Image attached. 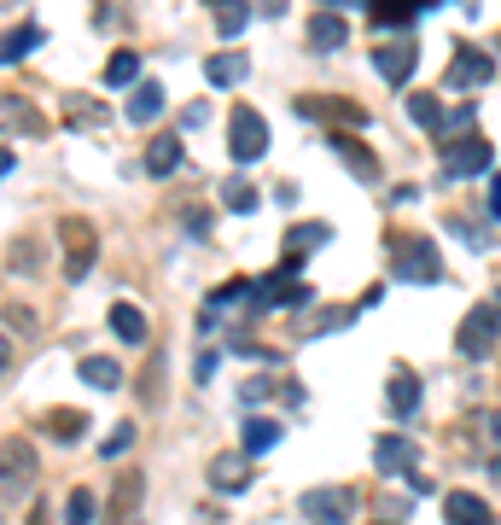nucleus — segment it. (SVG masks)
<instances>
[{
	"mask_svg": "<svg viewBox=\"0 0 501 525\" xmlns=\"http://www.w3.org/2000/svg\"><path fill=\"white\" fill-rule=\"evenodd\" d=\"M420 18V6H373V24L379 30H402V24H414Z\"/></svg>",
	"mask_w": 501,
	"mask_h": 525,
	"instance_id": "33",
	"label": "nucleus"
},
{
	"mask_svg": "<svg viewBox=\"0 0 501 525\" xmlns=\"http://www.w3.org/2000/svg\"><path fill=\"white\" fill-rule=\"evenodd\" d=\"M443 520L449 525H490V508H484V496H472V490H449V496H443Z\"/></svg>",
	"mask_w": 501,
	"mask_h": 525,
	"instance_id": "14",
	"label": "nucleus"
},
{
	"mask_svg": "<svg viewBox=\"0 0 501 525\" xmlns=\"http://www.w3.org/2000/svg\"><path fill=\"white\" fill-rule=\"evenodd\" d=\"M30 47H41V24H24V30L0 35V65H12V59H24Z\"/></svg>",
	"mask_w": 501,
	"mask_h": 525,
	"instance_id": "24",
	"label": "nucleus"
},
{
	"mask_svg": "<svg viewBox=\"0 0 501 525\" xmlns=\"http://www.w3.org/2000/svg\"><path fill=\"white\" fill-rule=\"evenodd\" d=\"M129 444H134V426H117V432L100 444V455L105 461H117V455H129Z\"/></svg>",
	"mask_w": 501,
	"mask_h": 525,
	"instance_id": "35",
	"label": "nucleus"
},
{
	"mask_svg": "<svg viewBox=\"0 0 501 525\" xmlns=\"http://www.w3.org/2000/svg\"><path fill=\"white\" fill-rule=\"evenodd\" d=\"M292 111H298V117H344V123H356V129L368 123L362 105H338V100H327V94H303V100H292Z\"/></svg>",
	"mask_w": 501,
	"mask_h": 525,
	"instance_id": "15",
	"label": "nucleus"
},
{
	"mask_svg": "<svg viewBox=\"0 0 501 525\" xmlns=\"http://www.w3.org/2000/svg\"><path fill=\"white\" fill-rule=\"evenodd\" d=\"M414 65H420V53H414V41H385V47H379V53H373V70H379V76H385V82H408V76H414Z\"/></svg>",
	"mask_w": 501,
	"mask_h": 525,
	"instance_id": "8",
	"label": "nucleus"
},
{
	"mask_svg": "<svg viewBox=\"0 0 501 525\" xmlns=\"http://www.w3.org/2000/svg\"><path fill=\"white\" fill-rule=\"evenodd\" d=\"M164 105H169L164 82H140V88L129 94V123H152V117H164Z\"/></svg>",
	"mask_w": 501,
	"mask_h": 525,
	"instance_id": "17",
	"label": "nucleus"
},
{
	"mask_svg": "<svg viewBox=\"0 0 501 525\" xmlns=\"http://www.w3.org/2000/svg\"><path fill=\"white\" fill-rule=\"evenodd\" d=\"M496 315H501V298H496Z\"/></svg>",
	"mask_w": 501,
	"mask_h": 525,
	"instance_id": "45",
	"label": "nucleus"
},
{
	"mask_svg": "<svg viewBox=\"0 0 501 525\" xmlns=\"http://www.w3.org/2000/svg\"><path fill=\"white\" fill-rule=\"evenodd\" d=\"M140 76V53H111L105 59V88H129Z\"/></svg>",
	"mask_w": 501,
	"mask_h": 525,
	"instance_id": "27",
	"label": "nucleus"
},
{
	"mask_svg": "<svg viewBox=\"0 0 501 525\" xmlns=\"http://www.w3.org/2000/svg\"><path fill=\"white\" fill-rule=\"evenodd\" d=\"M228 152H234V164H257L268 152V123L263 111H251V105H234V117H228Z\"/></svg>",
	"mask_w": 501,
	"mask_h": 525,
	"instance_id": "3",
	"label": "nucleus"
},
{
	"mask_svg": "<svg viewBox=\"0 0 501 525\" xmlns=\"http://www.w3.org/2000/svg\"><path fill=\"white\" fill-rule=\"evenodd\" d=\"M146 170L152 175H175L181 170V135H158L146 146Z\"/></svg>",
	"mask_w": 501,
	"mask_h": 525,
	"instance_id": "22",
	"label": "nucleus"
},
{
	"mask_svg": "<svg viewBox=\"0 0 501 525\" xmlns=\"http://www.w3.org/2000/svg\"><path fill=\"white\" fill-rule=\"evenodd\" d=\"M344 41H350L344 12H333V6H327V12H315V18H309V47H315V53H338Z\"/></svg>",
	"mask_w": 501,
	"mask_h": 525,
	"instance_id": "11",
	"label": "nucleus"
},
{
	"mask_svg": "<svg viewBox=\"0 0 501 525\" xmlns=\"http://www.w3.org/2000/svg\"><path fill=\"white\" fill-rule=\"evenodd\" d=\"M12 164H18V152H12V146H0V175L12 170Z\"/></svg>",
	"mask_w": 501,
	"mask_h": 525,
	"instance_id": "43",
	"label": "nucleus"
},
{
	"mask_svg": "<svg viewBox=\"0 0 501 525\" xmlns=\"http://www.w3.org/2000/svg\"><path fill=\"white\" fill-rule=\"evenodd\" d=\"M251 76V53H216V59H204V82L210 88H234Z\"/></svg>",
	"mask_w": 501,
	"mask_h": 525,
	"instance_id": "13",
	"label": "nucleus"
},
{
	"mask_svg": "<svg viewBox=\"0 0 501 525\" xmlns=\"http://www.w3.org/2000/svg\"><path fill=\"white\" fill-rule=\"evenodd\" d=\"M24 525H53V508H47V502H35V508H30V520H24Z\"/></svg>",
	"mask_w": 501,
	"mask_h": 525,
	"instance_id": "41",
	"label": "nucleus"
},
{
	"mask_svg": "<svg viewBox=\"0 0 501 525\" xmlns=\"http://www.w3.org/2000/svg\"><path fill=\"white\" fill-rule=\"evenodd\" d=\"M187 228H193V234H210V210H187Z\"/></svg>",
	"mask_w": 501,
	"mask_h": 525,
	"instance_id": "40",
	"label": "nucleus"
},
{
	"mask_svg": "<svg viewBox=\"0 0 501 525\" xmlns=\"http://www.w3.org/2000/svg\"><path fill=\"white\" fill-rule=\"evenodd\" d=\"M373 461H379V473H408L420 455H414L408 438H379V444H373Z\"/></svg>",
	"mask_w": 501,
	"mask_h": 525,
	"instance_id": "21",
	"label": "nucleus"
},
{
	"mask_svg": "<svg viewBox=\"0 0 501 525\" xmlns=\"http://www.w3.org/2000/svg\"><path fill=\"white\" fill-rule=\"evenodd\" d=\"M193 374H199V380H210V374H216V350H199V362H193Z\"/></svg>",
	"mask_w": 501,
	"mask_h": 525,
	"instance_id": "39",
	"label": "nucleus"
},
{
	"mask_svg": "<svg viewBox=\"0 0 501 525\" xmlns=\"http://www.w3.org/2000/svg\"><path fill=\"white\" fill-rule=\"evenodd\" d=\"M0 479H6V485H30L35 479V444L0 438Z\"/></svg>",
	"mask_w": 501,
	"mask_h": 525,
	"instance_id": "9",
	"label": "nucleus"
},
{
	"mask_svg": "<svg viewBox=\"0 0 501 525\" xmlns=\"http://www.w3.org/2000/svg\"><path fill=\"white\" fill-rule=\"evenodd\" d=\"M0 129H35V111L18 94H0Z\"/></svg>",
	"mask_w": 501,
	"mask_h": 525,
	"instance_id": "30",
	"label": "nucleus"
},
{
	"mask_svg": "<svg viewBox=\"0 0 501 525\" xmlns=\"http://www.w3.org/2000/svg\"><path fill=\"white\" fill-rule=\"evenodd\" d=\"M298 514L309 525H344L356 514V490L350 485H321V490H303L298 496Z\"/></svg>",
	"mask_w": 501,
	"mask_h": 525,
	"instance_id": "2",
	"label": "nucleus"
},
{
	"mask_svg": "<svg viewBox=\"0 0 501 525\" xmlns=\"http://www.w3.org/2000/svg\"><path fill=\"white\" fill-rule=\"evenodd\" d=\"M327 146H333L338 158L350 164V175H356V181H379V158H373V152H368V146H362L356 135H333Z\"/></svg>",
	"mask_w": 501,
	"mask_h": 525,
	"instance_id": "12",
	"label": "nucleus"
},
{
	"mask_svg": "<svg viewBox=\"0 0 501 525\" xmlns=\"http://www.w3.org/2000/svg\"><path fill=\"white\" fill-rule=\"evenodd\" d=\"M94 514H100L94 490H70V502H65V525H94Z\"/></svg>",
	"mask_w": 501,
	"mask_h": 525,
	"instance_id": "31",
	"label": "nucleus"
},
{
	"mask_svg": "<svg viewBox=\"0 0 501 525\" xmlns=\"http://www.w3.org/2000/svg\"><path fill=\"white\" fill-rule=\"evenodd\" d=\"M496 339H501V315H496V304H478V310H467V321H461V356H490L496 350Z\"/></svg>",
	"mask_w": 501,
	"mask_h": 525,
	"instance_id": "6",
	"label": "nucleus"
},
{
	"mask_svg": "<svg viewBox=\"0 0 501 525\" xmlns=\"http://www.w3.org/2000/svg\"><path fill=\"white\" fill-rule=\"evenodd\" d=\"M478 444H484V455H490V467L501 473V409H484V420H478Z\"/></svg>",
	"mask_w": 501,
	"mask_h": 525,
	"instance_id": "26",
	"label": "nucleus"
},
{
	"mask_svg": "<svg viewBox=\"0 0 501 525\" xmlns=\"http://www.w3.org/2000/svg\"><path fill=\"white\" fill-rule=\"evenodd\" d=\"M385 251H391V275H397L402 286H437V280H443V257H437L432 240H420V234H391Z\"/></svg>",
	"mask_w": 501,
	"mask_h": 525,
	"instance_id": "1",
	"label": "nucleus"
},
{
	"mask_svg": "<svg viewBox=\"0 0 501 525\" xmlns=\"http://www.w3.org/2000/svg\"><path fill=\"white\" fill-rule=\"evenodd\" d=\"M59 245H65V280H82L88 269H94V251H100V240H94V222H88V216H65Z\"/></svg>",
	"mask_w": 501,
	"mask_h": 525,
	"instance_id": "4",
	"label": "nucleus"
},
{
	"mask_svg": "<svg viewBox=\"0 0 501 525\" xmlns=\"http://www.w3.org/2000/svg\"><path fill=\"white\" fill-rule=\"evenodd\" d=\"M408 117H414L420 129H432L437 135V123H443V100H437V94H408Z\"/></svg>",
	"mask_w": 501,
	"mask_h": 525,
	"instance_id": "28",
	"label": "nucleus"
},
{
	"mask_svg": "<svg viewBox=\"0 0 501 525\" xmlns=\"http://www.w3.org/2000/svg\"><path fill=\"white\" fill-rule=\"evenodd\" d=\"M490 164H496V146L484 135H467V140H449V146H443V175H449V181L484 175Z\"/></svg>",
	"mask_w": 501,
	"mask_h": 525,
	"instance_id": "5",
	"label": "nucleus"
},
{
	"mask_svg": "<svg viewBox=\"0 0 501 525\" xmlns=\"http://www.w3.org/2000/svg\"><path fill=\"white\" fill-rule=\"evenodd\" d=\"M111 333L123 345H146V315L134 310V304H111Z\"/></svg>",
	"mask_w": 501,
	"mask_h": 525,
	"instance_id": "23",
	"label": "nucleus"
},
{
	"mask_svg": "<svg viewBox=\"0 0 501 525\" xmlns=\"http://www.w3.org/2000/svg\"><path fill=\"white\" fill-rule=\"evenodd\" d=\"M140 496H146V479H140V473H117V490H111V525L134 520Z\"/></svg>",
	"mask_w": 501,
	"mask_h": 525,
	"instance_id": "16",
	"label": "nucleus"
},
{
	"mask_svg": "<svg viewBox=\"0 0 501 525\" xmlns=\"http://www.w3.org/2000/svg\"><path fill=\"white\" fill-rule=\"evenodd\" d=\"M385 403H391V415H414V409H420V380H414V374H408V368H397V374H391V385H385Z\"/></svg>",
	"mask_w": 501,
	"mask_h": 525,
	"instance_id": "18",
	"label": "nucleus"
},
{
	"mask_svg": "<svg viewBox=\"0 0 501 525\" xmlns=\"http://www.w3.org/2000/svg\"><path fill=\"white\" fill-rule=\"evenodd\" d=\"M467 129H472V105H455V111H443L437 140H443V135H461V140H467Z\"/></svg>",
	"mask_w": 501,
	"mask_h": 525,
	"instance_id": "34",
	"label": "nucleus"
},
{
	"mask_svg": "<svg viewBox=\"0 0 501 525\" xmlns=\"http://www.w3.org/2000/svg\"><path fill=\"white\" fill-rule=\"evenodd\" d=\"M158 380H164V356H152V362H146V385H140V397H146V403H158Z\"/></svg>",
	"mask_w": 501,
	"mask_h": 525,
	"instance_id": "36",
	"label": "nucleus"
},
{
	"mask_svg": "<svg viewBox=\"0 0 501 525\" xmlns=\"http://www.w3.org/2000/svg\"><path fill=\"white\" fill-rule=\"evenodd\" d=\"M490 210L501 216V175H490Z\"/></svg>",
	"mask_w": 501,
	"mask_h": 525,
	"instance_id": "42",
	"label": "nucleus"
},
{
	"mask_svg": "<svg viewBox=\"0 0 501 525\" xmlns=\"http://www.w3.org/2000/svg\"><path fill=\"white\" fill-rule=\"evenodd\" d=\"M70 123H100V111L88 105V94H70Z\"/></svg>",
	"mask_w": 501,
	"mask_h": 525,
	"instance_id": "37",
	"label": "nucleus"
},
{
	"mask_svg": "<svg viewBox=\"0 0 501 525\" xmlns=\"http://www.w3.org/2000/svg\"><path fill=\"white\" fill-rule=\"evenodd\" d=\"M268 391H274V380H245L239 385V403H263Z\"/></svg>",
	"mask_w": 501,
	"mask_h": 525,
	"instance_id": "38",
	"label": "nucleus"
},
{
	"mask_svg": "<svg viewBox=\"0 0 501 525\" xmlns=\"http://www.w3.org/2000/svg\"><path fill=\"white\" fill-rule=\"evenodd\" d=\"M490 76H496V59H490V53H478V47H461V53L449 59V70H443V88H455V94H461V88H484Z\"/></svg>",
	"mask_w": 501,
	"mask_h": 525,
	"instance_id": "7",
	"label": "nucleus"
},
{
	"mask_svg": "<svg viewBox=\"0 0 501 525\" xmlns=\"http://www.w3.org/2000/svg\"><path fill=\"white\" fill-rule=\"evenodd\" d=\"M76 374H82V385H94V391H117V385H123V368H117L111 356H82Z\"/></svg>",
	"mask_w": 501,
	"mask_h": 525,
	"instance_id": "20",
	"label": "nucleus"
},
{
	"mask_svg": "<svg viewBox=\"0 0 501 525\" xmlns=\"http://www.w3.org/2000/svg\"><path fill=\"white\" fill-rule=\"evenodd\" d=\"M245 18H251V12H245L239 0H216V30L222 35H239L245 30Z\"/></svg>",
	"mask_w": 501,
	"mask_h": 525,
	"instance_id": "32",
	"label": "nucleus"
},
{
	"mask_svg": "<svg viewBox=\"0 0 501 525\" xmlns=\"http://www.w3.org/2000/svg\"><path fill=\"white\" fill-rule=\"evenodd\" d=\"M274 444H280V420H263V415L245 420V432H239V450L251 455V461H257L263 450H274Z\"/></svg>",
	"mask_w": 501,
	"mask_h": 525,
	"instance_id": "19",
	"label": "nucleus"
},
{
	"mask_svg": "<svg viewBox=\"0 0 501 525\" xmlns=\"http://www.w3.org/2000/svg\"><path fill=\"white\" fill-rule=\"evenodd\" d=\"M82 426H88L82 409H53V415H47V432H53L59 444H76V438H82Z\"/></svg>",
	"mask_w": 501,
	"mask_h": 525,
	"instance_id": "25",
	"label": "nucleus"
},
{
	"mask_svg": "<svg viewBox=\"0 0 501 525\" xmlns=\"http://www.w3.org/2000/svg\"><path fill=\"white\" fill-rule=\"evenodd\" d=\"M222 205L234 210V216H245V210H257V193H251V181H245V175H234V181H222Z\"/></svg>",
	"mask_w": 501,
	"mask_h": 525,
	"instance_id": "29",
	"label": "nucleus"
},
{
	"mask_svg": "<svg viewBox=\"0 0 501 525\" xmlns=\"http://www.w3.org/2000/svg\"><path fill=\"white\" fill-rule=\"evenodd\" d=\"M210 485L222 490V496H234V490H245V485H251V455H245V450L216 455V461H210Z\"/></svg>",
	"mask_w": 501,
	"mask_h": 525,
	"instance_id": "10",
	"label": "nucleus"
},
{
	"mask_svg": "<svg viewBox=\"0 0 501 525\" xmlns=\"http://www.w3.org/2000/svg\"><path fill=\"white\" fill-rule=\"evenodd\" d=\"M12 368V345H6V333H0V374Z\"/></svg>",
	"mask_w": 501,
	"mask_h": 525,
	"instance_id": "44",
	"label": "nucleus"
}]
</instances>
